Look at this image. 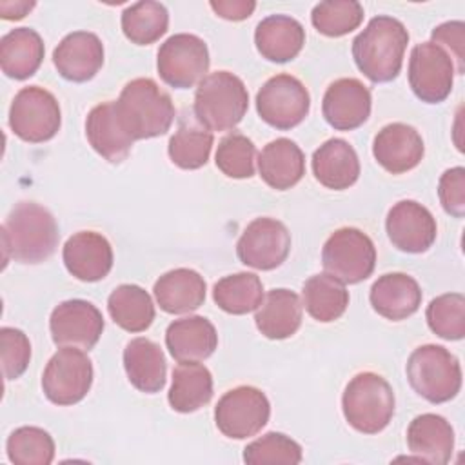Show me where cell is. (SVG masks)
<instances>
[{
	"label": "cell",
	"instance_id": "1",
	"mask_svg": "<svg viewBox=\"0 0 465 465\" xmlns=\"http://www.w3.org/2000/svg\"><path fill=\"white\" fill-rule=\"evenodd\" d=\"M4 265L9 260L20 263H40L58 245V223L54 216L35 202H20L7 214L2 229Z\"/></svg>",
	"mask_w": 465,
	"mask_h": 465
},
{
	"label": "cell",
	"instance_id": "2",
	"mask_svg": "<svg viewBox=\"0 0 465 465\" xmlns=\"http://www.w3.org/2000/svg\"><path fill=\"white\" fill-rule=\"evenodd\" d=\"M407 44L405 25L398 18L380 15L352 40V58L371 82H391L401 71Z\"/></svg>",
	"mask_w": 465,
	"mask_h": 465
},
{
	"label": "cell",
	"instance_id": "3",
	"mask_svg": "<svg viewBox=\"0 0 465 465\" xmlns=\"http://www.w3.org/2000/svg\"><path fill=\"white\" fill-rule=\"evenodd\" d=\"M122 129L136 142L162 136L174 122V105L153 78H134L125 84L114 102Z\"/></svg>",
	"mask_w": 465,
	"mask_h": 465
},
{
	"label": "cell",
	"instance_id": "4",
	"mask_svg": "<svg viewBox=\"0 0 465 465\" xmlns=\"http://www.w3.org/2000/svg\"><path fill=\"white\" fill-rule=\"evenodd\" d=\"M249 109V93L242 78L229 71L207 74L196 87L193 113L200 125L213 131H231Z\"/></svg>",
	"mask_w": 465,
	"mask_h": 465
},
{
	"label": "cell",
	"instance_id": "5",
	"mask_svg": "<svg viewBox=\"0 0 465 465\" xmlns=\"http://www.w3.org/2000/svg\"><path fill=\"white\" fill-rule=\"evenodd\" d=\"M341 409L347 423L363 434L381 432L394 414V392L376 372H360L345 387Z\"/></svg>",
	"mask_w": 465,
	"mask_h": 465
},
{
	"label": "cell",
	"instance_id": "6",
	"mask_svg": "<svg viewBox=\"0 0 465 465\" xmlns=\"http://www.w3.org/2000/svg\"><path fill=\"white\" fill-rule=\"evenodd\" d=\"M405 371L414 392L430 403L450 401L461 389L460 361L441 345L427 343L414 349Z\"/></svg>",
	"mask_w": 465,
	"mask_h": 465
},
{
	"label": "cell",
	"instance_id": "7",
	"mask_svg": "<svg viewBox=\"0 0 465 465\" xmlns=\"http://www.w3.org/2000/svg\"><path fill=\"white\" fill-rule=\"evenodd\" d=\"M322 263L325 272L341 283H358L372 274L376 247L363 231L341 227L323 243Z\"/></svg>",
	"mask_w": 465,
	"mask_h": 465
},
{
	"label": "cell",
	"instance_id": "8",
	"mask_svg": "<svg viewBox=\"0 0 465 465\" xmlns=\"http://www.w3.org/2000/svg\"><path fill=\"white\" fill-rule=\"evenodd\" d=\"M62 124L58 100L40 85L22 87L9 109V127L24 142L40 143L51 140Z\"/></svg>",
	"mask_w": 465,
	"mask_h": 465
},
{
	"label": "cell",
	"instance_id": "9",
	"mask_svg": "<svg viewBox=\"0 0 465 465\" xmlns=\"http://www.w3.org/2000/svg\"><path fill=\"white\" fill-rule=\"evenodd\" d=\"M93 385V361L78 347H60L47 361L42 374V389L56 405L82 401Z\"/></svg>",
	"mask_w": 465,
	"mask_h": 465
},
{
	"label": "cell",
	"instance_id": "10",
	"mask_svg": "<svg viewBox=\"0 0 465 465\" xmlns=\"http://www.w3.org/2000/svg\"><path fill=\"white\" fill-rule=\"evenodd\" d=\"M209 62L207 44L200 36L176 33L160 45L156 67L167 85L189 89L207 76Z\"/></svg>",
	"mask_w": 465,
	"mask_h": 465
},
{
	"label": "cell",
	"instance_id": "11",
	"mask_svg": "<svg viewBox=\"0 0 465 465\" xmlns=\"http://www.w3.org/2000/svg\"><path fill=\"white\" fill-rule=\"evenodd\" d=\"M311 109L307 87L292 74L280 73L269 78L256 94L260 118L274 129L287 131L305 120Z\"/></svg>",
	"mask_w": 465,
	"mask_h": 465
},
{
	"label": "cell",
	"instance_id": "12",
	"mask_svg": "<svg viewBox=\"0 0 465 465\" xmlns=\"http://www.w3.org/2000/svg\"><path fill=\"white\" fill-rule=\"evenodd\" d=\"M271 416L267 396L251 385L227 391L214 407L218 430L232 440H245L258 434Z\"/></svg>",
	"mask_w": 465,
	"mask_h": 465
},
{
	"label": "cell",
	"instance_id": "13",
	"mask_svg": "<svg viewBox=\"0 0 465 465\" xmlns=\"http://www.w3.org/2000/svg\"><path fill=\"white\" fill-rule=\"evenodd\" d=\"M291 251V232L276 218H256L242 232L236 254L247 267L271 271L280 267Z\"/></svg>",
	"mask_w": 465,
	"mask_h": 465
},
{
	"label": "cell",
	"instance_id": "14",
	"mask_svg": "<svg viewBox=\"0 0 465 465\" xmlns=\"http://www.w3.org/2000/svg\"><path fill=\"white\" fill-rule=\"evenodd\" d=\"M454 84V64L450 56L432 42L412 47L409 58V85L425 104L443 102Z\"/></svg>",
	"mask_w": 465,
	"mask_h": 465
},
{
	"label": "cell",
	"instance_id": "15",
	"mask_svg": "<svg viewBox=\"0 0 465 465\" xmlns=\"http://www.w3.org/2000/svg\"><path fill=\"white\" fill-rule=\"evenodd\" d=\"M51 338L58 347L93 349L104 332V316L87 300H65L49 318Z\"/></svg>",
	"mask_w": 465,
	"mask_h": 465
},
{
	"label": "cell",
	"instance_id": "16",
	"mask_svg": "<svg viewBox=\"0 0 465 465\" xmlns=\"http://www.w3.org/2000/svg\"><path fill=\"white\" fill-rule=\"evenodd\" d=\"M387 236L392 245L403 252H425L436 240V220L427 207L414 200L394 203L385 220Z\"/></svg>",
	"mask_w": 465,
	"mask_h": 465
},
{
	"label": "cell",
	"instance_id": "17",
	"mask_svg": "<svg viewBox=\"0 0 465 465\" xmlns=\"http://www.w3.org/2000/svg\"><path fill=\"white\" fill-rule=\"evenodd\" d=\"M371 91L358 78L332 82L322 100L323 118L336 131H352L371 114Z\"/></svg>",
	"mask_w": 465,
	"mask_h": 465
},
{
	"label": "cell",
	"instance_id": "18",
	"mask_svg": "<svg viewBox=\"0 0 465 465\" xmlns=\"http://www.w3.org/2000/svg\"><path fill=\"white\" fill-rule=\"evenodd\" d=\"M53 64L62 78L69 82H87L104 65V44L89 31L65 35L53 51Z\"/></svg>",
	"mask_w": 465,
	"mask_h": 465
},
{
	"label": "cell",
	"instance_id": "19",
	"mask_svg": "<svg viewBox=\"0 0 465 465\" xmlns=\"http://www.w3.org/2000/svg\"><path fill=\"white\" fill-rule=\"evenodd\" d=\"M425 153L421 134L407 124L394 122L378 131L372 140V154L376 162L392 174L414 169Z\"/></svg>",
	"mask_w": 465,
	"mask_h": 465
},
{
	"label": "cell",
	"instance_id": "20",
	"mask_svg": "<svg viewBox=\"0 0 465 465\" xmlns=\"http://www.w3.org/2000/svg\"><path fill=\"white\" fill-rule=\"evenodd\" d=\"M62 258L69 274L82 282H98L113 269V247L94 231H80L67 238Z\"/></svg>",
	"mask_w": 465,
	"mask_h": 465
},
{
	"label": "cell",
	"instance_id": "21",
	"mask_svg": "<svg viewBox=\"0 0 465 465\" xmlns=\"http://www.w3.org/2000/svg\"><path fill=\"white\" fill-rule=\"evenodd\" d=\"M165 345L178 363L203 361L218 347L214 325L203 316H185L169 323Z\"/></svg>",
	"mask_w": 465,
	"mask_h": 465
},
{
	"label": "cell",
	"instance_id": "22",
	"mask_svg": "<svg viewBox=\"0 0 465 465\" xmlns=\"http://www.w3.org/2000/svg\"><path fill=\"white\" fill-rule=\"evenodd\" d=\"M369 300L380 316L400 322L420 309L421 289L418 282L405 272H387L372 283Z\"/></svg>",
	"mask_w": 465,
	"mask_h": 465
},
{
	"label": "cell",
	"instance_id": "23",
	"mask_svg": "<svg viewBox=\"0 0 465 465\" xmlns=\"http://www.w3.org/2000/svg\"><path fill=\"white\" fill-rule=\"evenodd\" d=\"M312 174L327 189L343 191L356 183L360 160L354 147L343 138H331L312 153Z\"/></svg>",
	"mask_w": 465,
	"mask_h": 465
},
{
	"label": "cell",
	"instance_id": "24",
	"mask_svg": "<svg viewBox=\"0 0 465 465\" xmlns=\"http://www.w3.org/2000/svg\"><path fill=\"white\" fill-rule=\"evenodd\" d=\"M407 445L418 460L445 465L454 450V430L440 414H420L407 429Z\"/></svg>",
	"mask_w": 465,
	"mask_h": 465
},
{
	"label": "cell",
	"instance_id": "25",
	"mask_svg": "<svg viewBox=\"0 0 465 465\" xmlns=\"http://www.w3.org/2000/svg\"><path fill=\"white\" fill-rule=\"evenodd\" d=\"M254 44L265 60L285 64L300 54L305 44V29L292 16L271 15L256 25Z\"/></svg>",
	"mask_w": 465,
	"mask_h": 465
},
{
	"label": "cell",
	"instance_id": "26",
	"mask_svg": "<svg viewBox=\"0 0 465 465\" xmlns=\"http://www.w3.org/2000/svg\"><path fill=\"white\" fill-rule=\"evenodd\" d=\"M85 136L91 147L111 163L124 162L134 143L116 118L114 102L98 104L89 111L85 120Z\"/></svg>",
	"mask_w": 465,
	"mask_h": 465
},
{
	"label": "cell",
	"instance_id": "27",
	"mask_svg": "<svg viewBox=\"0 0 465 465\" xmlns=\"http://www.w3.org/2000/svg\"><path fill=\"white\" fill-rule=\"evenodd\" d=\"M303 303L294 291L272 289L256 309L254 322L258 331L269 340L291 338L302 325Z\"/></svg>",
	"mask_w": 465,
	"mask_h": 465
},
{
	"label": "cell",
	"instance_id": "28",
	"mask_svg": "<svg viewBox=\"0 0 465 465\" xmlns=\"http://www.w3.org/2000/svg\"><path fill=\"white\" fill-rule=\"evenodd\" d=\"M258 171L269 187L287 191L303 178L305 154L292 140L276 138L262 149L258 156Z\"/></svg>",
	"mask_w": 465,
	"mask_h": 465
},
{
	"label": "cell",
	"instance_id": "29",
	"mask_svg": "<svg viewBox=\"0 0 465 465\" xmlns=\"http://www.w3.org/2000/svg\"><path fill=\"white\" fill-rule=\"evenodd\" d=\"M124 369L134 389L145 394L160 392L165 385L167 363L158 343L133 338L124 349Z\"/></svg>",
	"mask_w": 465,
	"mask_h": 465
},
{
	"label": "cell",
	"instance_id": "30",
	"mask_svg": "<svg viewBox=\"0 0 465 465\" xmlns=\"http://www.w3.org/2000/svg\"><path fill=\"white\" fill-rule=\"evenodd\" d=\"M205 280L193 269L180 267L162 274L153 287L156 303L169 314L196 311L205 300Z\"/></svg>",
	"mask_w": 465,
	"mask_h": 465
},
{
	"label": "cell",
	"instance_id": "31",
	"mask_svg": "<svg viewBox=\"0 0 465 465\" xmlns=\"http://www.w3.org/2000/svg\"><path fill=\"white\" fill-rule=\"evenodd\" d=\"M44 53V40L35 29L15 27L0 40V67L5 76L25 80L38 71Z\"/></svg>",
	"mask_w": 465,
	"mask_h": 465
},
{
	"label": "cell",
	"instance_id": "32",
	"mask_svg": "<svg viewBox=\"0 0 465 465\" xmlns=\"http://www.w3.org/2000/svg\"><path fill=\"white\" fill-rule=\"evenodd\" d=\"M213 398V376L198 361L180 363L173 371V383L167 394L169 405L176 412H194Z\"/></svg>",
	"mask_w": 465,
	"mask_h": 465
},
{
	"label": "cell",
	"instance_id": "33",
	"mask_svg": "<svg viewBox=\"0 0 465 465\" xmlns=\"http://www.w3.org/2000/svg\"><path fill=\"white\" fill-rule=\"evenodd\" d=\"M113 322L127 332H142L154 322V303L145 289L134 283L118 285L107 298Z\"/></svg>",
	"mask_w": 465,
	"mask_h": 465
},
{
	"label": "cell",
	"instance_id": "34",
	"mask_svg": "<svg viewBox=\"0 0 465 465\" xmlns=\"http://www.w3.org/2000/svg\"><path fill=\"white\" fill-rule=\"evenodd\" d=\"M302 296L305 311L322 323L338 320L349 305V291L345 289V283L327 272L305 280Z\"/></svg>",
	"mask_w": 465,
	"mask_h": 465
},
{
	"label": "cell",
	"instance_id": "35",
	"mask_svg": "<svg viewBox=\"0 0 465 465\" xmlns=\"http://www.w3.org/2000/svg\"><path fill=\"white\" fill-rule=\"evenodd\" d=\"M213 298L214 303L229 314H247L260 307L263 285L254 272H236L214 283Z\"/></svg>",
	"mask_w": 465,
	"mask_h": 465
},
{
	"label": "cell",
	"instance_id": "36",
	"mask_svg": "<svg viewBox=\"0 0 465 465\" xmlns=\"http://www.w3.org/2000/svg\"><path fill=\"white\" fill-rule=\"evenodd\" d=\"M167 25L169 13L160 2H136L122 13V31L136 45L154 44L167 33Z\"/></svg>",
	"mask_w": 465,
	"mask_h": 465
},
{
	"label": "cell",
	"instance_id": "37",
	"mask_svg": "<svg viewBox=\"0 0 465 465\" xmlns=\"http://www.w3.org/2000/svg\"><path fill=\"white\" fill-rule=\"evenodd\" d=\"M213 142L214 138L209 129L182 120L178 131L169 140V158L180 169H200L209 160Z\"/></svg>",
	"mask_w": 465,
	"mask_h": 465
},
{
	"label": "cell",
	"instance_id": "38",
	"mask_svg": "<svg viewBox=\"0 0 465 465\" xmlns=\"http://www.w3.org/2000/svg\"><path fill=\"white\" fill-rule=\"evenodd\" d=\"M9 461L16 465H49L54 460V441L40 427H18L5 443Z\"/></svg>",
	"mask_w": 465,
	"mask_h": 465
},
{
	"label": "cell",
	"instance_id": "39",
	"mask_svg": "<svg viewBox=\"0 0 465 465\" xmlns=\"http://www.w3.org/2000/svg\"><path fill=\"white\" fill-rule=\"evenodd\" d=\"M363 20V7L356 0H327L312 7L311 22L325 36H343L358 29Z\"/></svg>",
	"mask_w": 465,
	"mask_h": 465
},
{
	"label": "cell",
	"instance_id": "40",
	"mask_svg": "<svg viewBox=\"0 0 465 465\" xmlns=\"http://www.w3.org/2000/svg\"><path fill=\"white\" fill-rule=\"evenodd\" d=\"M430 331L443 340H461L465 336V298L461 292L436 296L425 311Z\"/></svg>",
	"mask_w": 465,
	"mask_h": 465
},
{
	"label": "cell",
	"instance_id": "41",
	"mask_svg": "<svg viewBox=\"0 0 465 465\" xmlns=\"http://www.w3.org/2000/svg\"><path fill=\"white\" fill-rule=\"evenodd\" d=\"M256 147L242 133H229L218 143L214 163L229 178L243 180L254 174Z\"/></svg>",
	"mask_w": 465,
	"mask_h": 465
},
{
	"label": "cell",
	"instance_id": "42",
	"mask_svg": "<svg viewBox=\"0 0 465 465\" xmlns=\"http://www.w3.org/2000/svg\"><path fill=\"white\" fill-rule=\"evenodd\" d=\"M243 461L249 465L263 463H287L296 465L302 461V447L292 438L282 432H267L251 441L243 449Z\"/></svg>",
	"mask_w": 465,
	"mask_h": 465
},
{
	"label": "cell",
	"instance_id": "43",
	"mask_svg": "<svg viewBox=\"0 0 465 465\" xmlns=\"http://www.w3.org/2000/svg\"><path fill=\"white\" fill-rule=\"evenodd\" d=\"M0 347H2V369H4L5 380L20 378L31 360L29 338L20 329L2 327Z\"/></svg>",
	"mask_w": 465,
	"mask_h": 465
},
{
	"label": "cell",
	"instance_id": "44",
	"mask_svg": "<svg viewBox=\"0 0 465 465\" xmlns=\"http://www.w3.org/2000/svg\"><path fill=\"white\" fill-rule=\"evenodd\" d=\"M430 42L441 47L454 64V73H465V24L461 20L443 22L430 33Z\"/></svg>",
	"mask_w": 465,
	"mask_h": 465
},
{
	"label": "cell",
	"instance_id": "45",
	"mask_svg": "<svg viewBox=\"0 0 465 465\" xmlns=\"http://www.w3.org/2000/svg\"><path fill=\"white\" fill-rule=\"evenodd\" d=\"M440 203L445 213L461 218L465 214V169L452 167L440 176L438 183Z\"/></svg>",
	"mask_w": 465,
	"mask_h": 465
},
{
	"label": "cell",
	"instance_id": "46",
	"mask_svg": "<svg viewBox=\"0 0 465 465\" xmlns=\"http://www.w3.org/2000/svg\"><path fill=\"white\" fill-rule=\"evenodd\" d=\"M209 5L218 16H222L225 20H232V22H240L252 15L256 2H252V0H218L216 2V0H213Z\"/></svg>",
	"mask_w": 465,
	"mask_h": 465
},
{
	"label": "cell",
	"instance_id": "47",
	"mask_svg": "<svg viewBox=\"0 0 465 465\" xmlns=\"http://www.w3.org/2000/svg\"><path fill=\"white\" fill-rule=\"evenodd\" d=\"M36 4L16 0V2H0V16L5 20H20L24 18Z\"/></svg>",
	"mask_w": 465,
	"mask_h": 465
}]
</instances>
